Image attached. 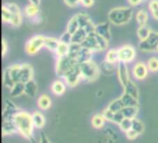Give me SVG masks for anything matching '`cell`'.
I'll return each mask as SVG.
<instances>
[{
	"instance_id": "cell-1",
	"label": "cell",
	"mask_w": 158,
	"mask_h": 143,
	"mask_svg": "<svg viewBox=\"0 0 158 143\" xmlns=\"http://www.w3.org/2000/svg\"><path fill=\"white\" fill-rule=\"evenodd\" d=\"M14 122L17 127L18 132L20 133L24 138L29 139L31 141H33L32 130H33L34 126L32 123L31 115L23 111H19L14 116Z\"/></svg>"
},
{
	"instance_id": "cell-2",
	"label": "cell",
	"mask_w": 158,
	"mask_h": 143,
	"mask_svg": "<svg viewBox=\"0 0 158 143\" xmlns=\"http://www.w3.org/2000/svg\"><path fill=\"white\" fill-rule=\"evenodd\" d=\"M133 10L131 6H117L108 12V21L116 26H122L129 23L132 18Z\"/></svg>"
},
{
	"instance_id": "cell-3",
	"label": "cell",
	"mask_w": 158,
	"mask_h": 143,
	"mask_svg": "<svg viewBox=\"0 0 158 143\" xmlns=\"http://www.w3.org/2000/svg\"><path fill=\"white\" fill-rule=\"evenodd\" d=\"M80 67L83 80L91 82L98 79L100 74V67H98V65L94 61L90 60L88 62L80 64Z\"/></svg>"
},
{
	"instance_id": "cell-4",
	"label": "cell",
	"mask_w": 158,
	"mask_h": 143,
	"mask_svg": "<svg viewBox=\"0 0 158 143\" xmlns=\"http://www.w3.org/2000/svg\"><path fill=\"white\" fill-rule=\"evenodd\" d=\"M76 64H78L77 60L71 58L69 55H65L62 57H58L56 64V75L60 78H64L66 73L73 67Z\"/></svg>"
},
{
	"instance_id": "cell-5",
	"label": "cell",
	"mask_w": 158,
	"mask_h": 143,
	"mask_svg": "<svg viewBox=\"0 0 158 143\" xmlns=\"http://www.w3.org/2000/svg\"><path fill=\"white\" fill-rule=\"evenodd\" d=\"M45 36L37 34L32 36L25 44V51L28 55H33L37 54L43 47H44Z\"/></svg>"
},
{
	"instance_id": "cell-6",
	"label": "cell",
	"mask_w": 158,
	"mask_h": 143,
	"mask_svg": "<svg viewBox=\"0 0 158 143\" xmlns=\"http://www.w3.org/2000/svg\"><path fill=\"white\" fill-rule=\"evenodd\" d=\"M158 46V32L152 31L149 37L144 40L141 41L139 43V49L144 53H153L156 52Z\"/></svg>"
},
{
	"instance_id": "cell-7",
	"label": "cell",
	"mask_w": 158,
	"mask_h": 143,
	"mask_svg": "<svg viewBox=\"0 0 158 143\" xmlns=\"http://www.w3.org/2000/svg\"><path fill=\"white\" fill-rule=\"evenodd\" d=\"M64 80L65 83L69 86V87H75L81 80H82L81 77V67L80 64H76L73 67H71L64 76Z\"/></svg>"
},
{
	"instance_id": "cell-8",
	"label": "cell",
	"mask_w": 158,
	"mask_h": 143,
	"mask_svg": "<svg viewBox=\"0 0 158 143\" xmlns=\"http://www.w3.org/2000/svg\"><path fill=\"white\" fill-rule=\"evenodd\" d=\"M118 57L119 62L122 63H130L133 61L136 55V50L135 48L131 44H125L118 49Z\"/></svg>"
},
{
	"instance_id": "cell-9",
	"label": "cell",
	"mask_w": 158,
	"mask_h": 143,
	"mask_svg": "<svg viewBox=\"0 0 158 143\" xmlns=\"http://www.w3.org/2000/svg\"><path fill=\"white\" fill-rule=\"evenodd\" d=\"M6 5L11 13V21L9 24L13 27L20 26L22 23V12L19 6L15 3H6Z\"/></svg>"
},
{
	"instance_id": "cell-10",
	"label": "cell",
	"mask_w": 158,
	"mask_h": 143,
	"mask_svg": "<svg viewBox=\"0 0 158 143\" xmlns=\"http://www.w3.org/2000/svg\"><path fill=\"white\" fill-rule=\"evenodd\" d=\"M117 72H118V80H119L120 84L123 87L126 86L127 83L131 80L127 64L122 63V62H118V67H117Z\"/></svg>"
},
{
	"instance_id": "cell-11",
	"label": "cell",
	"mask_w": 158,
	"mask_h": 143,
	"mask_svg": "<svg viewBox=\"0 0 158 143\" xmlns=\"http://www.w3.org/2000/svg\"><path fill=\"white\" fill-rule=\"evenodd\" d=\"M148 67L147 64H144L143 62H138L134 65L133 69H132V73L135 79L142 80H144L147 75H148Z\"/></svg>"
},
{
	"instance_id": "cell-12",
	"label": "cell",
	"mask_w": 158,
	"mask_h": 143,
	"mask_svg": "<svg viewBox=\"0 0 158 143\" xmlns=\"http://www.w3.org/2000/svg\"><path fill=\"white\" fill-rule=\"evenodd\" d=\"M81 46L89 49L93 53H94V52H101V49H100V47L98 45V43H97V40H96V37H95L94 33L89 34L86 37V39L83 41V43H81Z\"/></svg>"
},
{
	"instance_id": "cell-13",
	"label": "cell",
	"mask_w": 158,
	"mask_h": 143,
	"mask_svg": "<svg viewBox=\"0 0 158 143\" xmlns=\"http://www.w3.org/2000/svg\"><path fill=\"white\" fill-rule=\"evenodd\" d=\"M110 24L111 23L109 21H104V22L96 24V26H95V32L109 41L111 39Z\"/></svg>"
},
{
	"instance_id": "cell-14",
	"label": "cell",
	"mask_w": 158,
	"mask_h": 143,
	"mask_svg": "<svg viewBox=\"0 0 158 143\" xmlns=\"http://www.w3.org/2000/svg\"><path fill=\"white\" fill-rule=\"evenodd\" d=\"M33 77V69L31 65L29 64H22L20 65V75H19V81L26 83L32 80Z\"/></svg>"
},
{
	"instance_id": "cell-15",
	"label": "cell",
	"mask_w": 158,
	"mask_h": 143,
	"mask_svg": "<svg viewBox=\"0 0 158 143\" xmlns=\"http://www.w3.org/2000/svg\"><path fill=\"white\" fill-rule=\"evenodd\" d=\"M19 110L9 100H6L3 108V118H12Z\"/></svg>"
},
{
	"instance_id": "cell-16",
	"label": "cell",
	"mask_w": 158,
	"mask_h": 143,
	"mask_svg": "<svg viewBox=\"0 0 158 143\" xmlns=\"http://www.w3.org/2000/svg\"><path fill=\"white\" fill-rule=\"evenodd\" d=\"M2 131H3L4 135H9V134H13L15 132H18L17 127H16L15 122H14V117L3 118Z\"/></svg>"
},
{
	"instance_id": "cell-17",
	"label": "cell",
	"mask_w": 158,
	"mask_h": 143,
	"mask_svg": "<svg viewBox=\"0 0 158 143\" xmlns=\"http://www.w3.org/2000/svg\"><path fill=\"white\" fill-rule=\"evenodd\" d=\"M92 56H93V52L90 51L89 49L81 46L80 52L76 57V60H77L78 64H82V63H85V62L92 60Z\"/></svg>"
},
{
	"instance_id": "cell-18",
	"label": "cell",
	"mask_w": 158,
	"mask_h": 143,
	"mask_svg": "<svg viewBox=\"0 0 158 143\" xmlns=\"http://www.w3.org/2000/svg\"><path fill=\"white\" fill-rule=\"evenodd\" d=\"M23 14L29 18H37L38 14H39V6L33 5L29 3L23 9Z\"/></svg>"
},
{
	"instance_id": "cell-19",
	"label": "cell",
	"mask_w": 158,
	"mask_h": 143,
	"mask_svg": "<svg viewBox=\"0 0 158 143\" xmlns=\"http://www.w3.org/2000/svg\"><path fill=\"white\" fill-rule=\"evenodd\" d=\"M123 104H124V107L125 106H131V107H138L139 105V100L134 98L133 96L124 92L121 97H120Z\"/></svg>"
},
{
	"instance_id": "cell-20",
	"label": "cell",
	"mask_w": 158,
	"mask_h": 143,
	"mask_svg": "<svg viewBox=\"0 0 158 143\" xmlns=\"http://www.w3.org/2000/svg\"><path fill=\"white\" fill-rule=\"evenodd\" d=\"M51 90L55 95H62L66 92V83L61 80H56L51 86Z\"/></svg>"
},
{
	"instance_id": "cell-21",
	"label": "cell",
	"mask_w": 158,
	"mask_h": 143,
	"mask_svg": "<svg viewBox=\"0 0 158 143\" xmlns=\"http://www.w3.org/2000/svg\"><path fill=\"white\" fill-rule=\"evenodd\" d=\"M123 88H124V92H126L139 100V89L133 81L130 80L127 83V85L124 86Z\"/></svg>"
},
{
	"instance_id": "cell-22",
	"label": "cell",
	"mask_w": 158,
	"mask_h": 143,
	"mask_svg": "<svg viewBox=\"0 0 158 143\" xmlns=\"http://www.w3.org/2000/svg\"><path fill=\"white\" fill-rule=\"evenodd\" d=\"M88 35L89 34L83 28H80L74 34H72V43L81 44Z\"/></svg>"
},
{
	"instance_id": "cell-23",
	"label": "cell",
	"mask_w": 158,
	"mask_h": 143,
	"mask_svg": "<svg viewBox=\"0 0 158 143\" xmlns=\"http://www.w3.org/2000/svg\"><path fill=\"white\" fill-rule=\"evenodd\" d=\"M37 84L36 82L31 80L28 82L25 83V91H24V94H26L29 97H34L35 94L37 93Z\"/></svg>"
},
{
	"instance_id": "cell-24",
	"label": "cell",
	"mask_w": 158,
	"mask_h": 143,
	"mask_svg": "<svg viewBox=\"0 0 158 143\" xmlns=\"http://www.w3.org/2000/svg\"><path fill=\"white\" fill-rule=\"evenodd\" d=\"M81 27H80V23L78 20V17L77 15H75L69 20L67 24V31H69L70 34H74Z\"/></svg>"
},
{
	"instance_id": "cell-25",
	"label": "cell",
	"mask_w": 158,
	"mask_h": 143,
	"mask_svg": "<svg viewBox=\"0 0 158 143\" xmlns=\"http://www.w3.org/2000/svg\"><path fill=\"white\" fill-rule=\"evenodd\" d=\"M152 31H153L151 30V28L148 25L139 26L138 30H137V35H138V38H139L140 42L146 40L149 37V35L151 34Z\"/></svg>"
},
{
	"instance_id": "cell-26",
	"label": "cell",
	"mask_w": 158,
	"mask_h": 143,
	"mask_svg": "<svg viewBox=\"0 0 158 143\" xmlns=\"http://www.w3.org/2000/svg\"><path fill=\"white\" fill-rule=\"evenodd\" d=\"M135 18H136V21L139 24V26H143V25H147V22L149 19V15L145 9H140L136 13Z\"/></svg>"
},
{
	"instance_id": "cell-27",
	"label": "cell",
	"mask_w": 158,
	"mask_h": 143,
	"mask_svg": "<svg viewBox=\"0 0 158 143\" xmlns=\"http://www.w3.org/2000/svg\"><path fill=\"white\" fill-rule=\"evenodd\" d=\"M59 39L54 38V37H45L44 40V47L48 49L51 52H56L58 44H59Z\"/></svg>"
},
{
	"instance_id": "cell-28",
	"label": "cell",
	"mask_w": 158,
	"mask_h": 143,
	"mask_svg": "<svg viewBox=\"0 0 158 143\" xmlns=\"http://www.w3.org/2000/svg\"><path fill=\"white\" fill-rule=\"evenodd\" d=\"M31 118H32V123H33L34 128L41 129L44 126L45 119H44V116L40 112H34L31 115Z\"/></svg>"
},
{
	"instance_id": "cell-29",
	"label": "cell",
	"mask_w": 158,
	"mask_h": 143,
	"mask_svg": "<svg viewBox=\"0 0 158 143\" xmlns=\"http://www.w3.org/2000/svg\"><path fill=\"white\" fill-rule=\"evenodd\" d=\"M24 91H25V83L17 82V83H15L13 88L10 89V96L19 97V96L24 94Z\"/></svg>"
},
{
	"instance_id": "cell-30",
	"label": "cell",
	"mask_w": 158,
	"mask_h": 143,
	"mask_svg": "<svg viewBox=\"0 0 158 143\" xmlns=\"http://www.w3.org/2000/svg\"><path fill=\"white\" fill-rule=\"evenodd\" d=\"M37 104L38 106L43 109V110H47L48 108H50L51 104H52V102H51V99L48 95L46 94H43L39 97L38 101H37Z\"/></svg>"
},
{
	"instance_id": "cell-31",
	"label": "cell",
	"mask_w": 158,
	"mask_h": 143,
	"mask_svg": "<svg viewBox=\"0 0 158 143\" xmlns=\"http://www.w3.org/2000/svg\"><path fill=\"white\" fill-rule=\"evenodd\" d=\"M76 15L78 17V20H79V23H80V27L81 28L85 29L86 27H88L89 25H91V24L94 23L91 20L90 17L87 14H85V13H78Z\"/></svg>"
},
{
	"instance_id": "cell-32",
	"label": "cell",
	"mask_w": 158,
	"mask_h": 143,
	"mask_svg": "<svg viewBox=\"0 0 158 143\" xmlns=\"http://www.w3.org/2000/svg\"><path fill=\"white\" fill-rule=\"evenodd\" d=\"M115 69H116L115 64L110 63V62H108V61H106V60H105V61L101 64V66H100V70H101L104 74H106V75H111V74L115 71Z\"/></svg>"
},
{
	"instance_id": "cell-33",
	"label": "cell",
	"mask_w": 158,
	"mask_h": 143,
	"mask_svg": "<svg viewBox=\"0 0 158 143\" xmlns=\"http://www.w3.org/2000/svg\"><path fill=\"white\" fill-rule=\"evenodd\" d=\"M3 82H4V85L8 89H12L13 86L15 85V82H14V80L10 75V72H9V67L6 68L3 73Z\"/></svg>"
},
{
	"instance_id": "cell-34",
	"label": "cell",
	"mask_w": 158,
	"mask_h": 143,
	"mask_svg": "<svg viewBox=\"0 0 158 143\" xmlns=\"http://www.w3.org/2000/svg\"><path fill=\"white\" fill-rule=\"evenodd\" d=\"M106 60L116 64L119 62V57H118V51L117 49H109L106 55Z\"/></svg>"
},
{
	"instance_id": "cell-35",
	"label": "cell",
	"mask_w": 158,
	"mask_h": 143,
	"mask_svg": "<svg viewBox=\"0 0 158 143\" xmlns=\"http://www.w3.org/2000/svg\"><path fill=\"white\" fill-rule=\"evenodd\" d=\"M123 116L125 118H134L136 117L137 114H138V107H131V106H125L122 110H121Z\"/></svg>"
},
{
	"instance_id": "cell-36",
	"label": "cell",
	"mask_w": 158,
	"mask_h": 143,
	"mask_svg": "<svg viewBox=\"0 0 158 143\" xmlns=\"http://www.w3.org/2000/svg\"><path fill=\"white\" fill-rule=\"evenodd\" d=\"M9 67V72H10V75L14 80L15 83L17 82H20L19 81V75H20V65H12Z\"/></svg>"
},
{
	"instance_id": "cell-37",
	"label": "cell",
	"mask_w": 158,
	"mask_h": 143,
	"mask_svg": "<svg viewBox=\"0 0 158 143\" xmlns=\"http://www.w3.org/2000/svg\"><path fill=\"white\" fill-rule=\"evenodd\" d=\"M123 108H124V104L120 98L112 101L107 107V109H109L112 112H118V111H121Z\"/></svg>"
},
{
	"instance_id": "cell-38",
	"label": "cell",
	"mask_w": 158,
	"mask_h": 143,
	"mask_svg": "<svg viewBox=\"0 0 158 143\" xmlns=\"http://www.w3.org/2000/svg\"><path fill=\"white\" fill-rule=\"evenodd\" d=\"M81 48V44H79V43H71L69 46V53H68V55L70 56L71 58H74L76 59L80 50Z\"/></svg>"
},
{
	"instance_id": "cell-39",
	"label": "cell",
	"mask_w": 158,
	"mask_h": 143,
	"mask_svg": "<svg viewBox=\"0 0 158 143\" xmlns=\"http://www.w3.org/2000/svg\"><path fill=\"white\" fill-rule=\"evenodd\" d=\"M69 46V44H67V43H59V44H58V46H57V48H56V50L55 52L57 58L68 55Z\"/></svg>"
},
{
	"instance_id": "cell-40",
	"label": "cell",
	"mask_w": 158,
	"mask_h": 143,
	"mask_svg": "<svg viewBox=\"0 0 158 143\" xmlns=\"http://www.w3.org/2000/svg\"><path fill=\"white\" fill-rule=\"evenodd\" d=\"M105 121H106V118L103 116V114L102 115H96L92 118V125L95 129H101V128H103Z\"/></svg>"
},
{
	"instance_id": "cell-41",
	"label": "cell",
	"mask_w": 158,
	"mask_h": 143,
	"mask_svg": "<svg viewBox=\"0 0 158 143\" xmlns=\"http://www.w3.org/2000/svg\"><path fill=\"white\" fill-rule=\"evenodd\" d=\"M131 121H132V128H131V129L136 131L139 135L142 134L144 131V124L141 120L136 118V117L132 118Z\"/></svg>"
},
{
	"instance_id": "cell-42",
	"label": "cell",
	"mask_w": 158,
	"mask_h": 143,
	"mask_svg": "<svg viewBox=\"0 0 158 143\" xmlns=\"http://www.w3.org/2000/svg\"><path fill=\"white\" fill-rule=\"evenodd\" d=\"M148 8L152 17L158 20V0H151L148 4Z\"/></svg>"
},
{
	"instance_id": "cell-43",
	"label": "cell",
	"mask_w": 158,
	"mask_h": 143,
	"mask_svg": "<svg viewBox=\"0 0 158 143\" xmlns=\"http://www.w3.org/2000/svg\"><path fill=\"white\" fill-rule=\"evenodd\" d=\"M94 34H95V37H96L98 45H99V47H100V49H101V52H102V51L107 50L108 47H109V41L106 40V38H104L103 36L97 34L96 32H94Z\"/></svg>"
},
{
	"instance_id": "cell-44",
	"label": "cell",
	"mask_w": 158,
	"mask_h": 143,
	"mask_svg": "<svg viewBox=\"0 0 158 143\" xmlns=\"http://www.w3.org/2000/svg\"><path fill=\"white\" fill-rule=\"evenodd\" d=\"M147 67L149 71L151 72H157L158 71V58L156 56H153L149 58L147 62Z\"/></svg>"
},
{
	"instance_id": "cell-45",
	"label": "cell",
	"mask_w": 158,
	"mask_h": 143,
	"mask_svg": "<svg viewBox=\"0 0 158 143\" xmlns=\"http://www.w3.org/2000/svg\"><path fill=\"white\" fill-rule=\"evenodd\" d=\"M2 20L4 23H10L11 21V13L6 4L2 6Z\"/></svg>"
},
{
	"instance_id": "cell-46",
	"label": "cell",
	"mask_w": 158,
	"mask_h": 143,
	"mask_svg": "<svg viewBox=\"0 0 158 143\" xmlns=\"http://www.w3.org/2000/svg\"><path fill=\"white\" fill-rule=\"evenodd\" d=\"M118 126H119L120 129H121L123 132L126 133L127 131H129V130L131 129V128H132V121H131V118H124V119L120 122V124H119Z\"/></svg>"
},
{
	"instance_id": "cell-47",
	"label": "cell",
	"mask_w": 158,
	"mask_h": 143,
	"mask_svg": "<svg viewBox=\"0 0 158 143\" xmlns=\"http://www.w3.org/2000/svg\"><path fill=\"white\" fill-rule=\"evenodd\" d=\"M59 42L64 43L67 44H70L72 43V34H70L69 31H65L60 37H59Z\"/></svg>"
},
{
	"instance_id": "cell-48",
	"label": "cell",
	"mask_w": 158,
	"mask_h": 143,
	"mask_svg": "<svg viewBox=\"0 0 158 143\" xmlns=\"http://www.w3.org/2000/svg\"><path fill=\"white\" fill-rule=\"evenodd\" d=\"M125 117H124V116H123V114H122V112L121 111H118V112H115L114 113V116H113V119H112V121L111 122H113V123H116V124H120V122L124 119Z\"/></svg>"
},
{
	"instance_id": "cell-49",
	"label": "cell",
	"mask_w": 158,
	"mask_h": 143,
	"mask_svg": "<svg viewBox=\"0 0 158 143\" xmlns=\"http://www.w3.org/2000/svg\"><path fill=\"white\" fill-rule=\"evenodd\" d=\"M138 136H139V134H138L136 131H134L133 129H131V130H129V131L126 132V137H127V139L130 140V141L135 140Z\"/></svg>"
},
{
	"instance_id": "cell-50",
	"label": "cell",
	"mask_w": 158,
	"mask_h": 143,
	"mask_svg": "<svg viewBox=\"0 0 158 143\" xmlns=\"http://www.w3.org/2000/svg\"><path fill=\"white\" fill-rule=\"evenodd\" d=\"M114 113H115V112H112V111H110L109 109H107V108H106V109L103 112V116H105L106 120L112 121V119H113V116H114Z\"/></svg>"
},
{
	"instance_id": "cell-51",
	"label": "cell",
	"mask_w": 158,
	"mask_h": 143,
	"mask_svg": "<svg viewBox=\"0 0 158 143\" xmlns=\"http://www.w3.org/2000/svg\"><path fill=\"white\" fill-rule=\"evenodd\" d=\"M64 3L69 7H75L80 5V0H64Z\"/></svg>"
},
{
	"instance_id": "cell-52",
	"label": "cell",
	"mask_w": 158,
	"mask_h": 143,
	"mask_svg": "<svg viewBox=\"0 0 158 143\" xmlns=\"http://www.w3.org/2000/svg\"><path fill=\"white\" fill-rule=\"evenodd\" d=\"M80 4L85 7H91L94 4V0H80Z\"/></svg>"
},
{
	"instance_id": "cell-53",
	"label": "cell",
	"mask_w": 158,
	"mask_h": 143,
	"mask_svg": "<svg viewBox=\"0 0 158 143\" xmlns=\"http://www.w3.org/2000/svg\"><path fill=\"white\" fill-rule=\"evenodd\" d=\"M7 49H8V45H7V43L6 41V39H2V55L5 56L6 52H7Z\"/></svg>"
},
{
	"instance_id": "cell-54",
	"label": "cell",
	"mask_w": 158,
	"mask_h": 143,
	"mask_svg": "<svg viewBox=\"0 0 158 143\" xmlns=\"http://www.w3.org/2000/svg\"><path fill=\"white\" fill-rule=\"evenodd\" d=\"M144 0H128L129 4L131 6H137L139 5H141Z\"/></svg>"
},
{
	"instance_id": "cell-55",
	"label": "cell",
	"mask_w": 158,
	"mask_h": 143,
	"mask_svg": "<svg viewBox=\"0 0 158 143\" xmlns=\"http://www.w3.org/2000/svg\"><path fill=\"white\" fill-rule=\"evenodd\" d=\"M40 143H50L47 137L44 135V134H42L41 135V139H40Z\"/></svg>"
},
{
	"instance_id": "cell-56",
	"label": "cell",
	"mask_w": 158,
	"mask_h": 143,
	"mask_svg": "<svg viewBox=\"0 0 158 143\" xmlns=\"http://www.w3.org/2000/svg\"><path fill=\"white\" fill-rule=\"evenodd\" d=\"M28 1H29V3H31V4H33V5L39 6L40 1H41V0H28Z\"/></svg>"
},
{
	"instance_id": "cell-57",
	"label": "cell",
	"mask_w": 158,
	"mask_h": 143,
	"mask_svg": "<svg viewBox=\"0 0 158 143\" xmlns=\"http://www.w3.org/2000/svg\"><path fill=\"white\" fill-rule=\"evenodd\" d=\"M156 52H157V53H158V46H157V49H156Z\"/></svg>"
}]
</instances>
